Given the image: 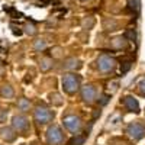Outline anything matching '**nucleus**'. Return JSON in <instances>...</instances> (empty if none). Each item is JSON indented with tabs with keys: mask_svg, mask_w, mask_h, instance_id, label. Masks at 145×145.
Wrapping results in <instances>:
<instances>
[{
	"mask_svg": "<svg viewBox=\"0 0 145 145\" xmlns=\"http://www.w3.org/2000/svg\"><path fill=\"white\" fill-rule=\"evenodd\" d=\"M80 2H89V0H80Z\"/></svg>",
	"mask_w": 145,
	"mask_h": 145,
	"instance_id": "nucleus-28",
	"label": "nucleus"
},
{
	"mask_svg": "<svg viewBox=\"0 0 145 145\" xmlns=\"http://www.w3.org/2000/svg\"><path fill=\"white\" fill-rule=\"evenodd\" d=\"M0 94H2V97H5V99H12V97L15 96L13 87H10L9 84H7V86L0 87Z\"/></svg>",
	"mask_w": 145,
	"mask_h": 145,
	"instance_id": "nucleus-11",
	"label": "nucleus"
},
{
	"mask_svg": "<svg viewBox=\"0 0 145 145\" xmlns=\"http://www.w3.org/2000/svg\"><path fill=\"white\" fill-rule=\"evenodd\" d=\"M33 118H35V120L39 125H45V123H48V122L52 120L54 112L50 110V109L45 107V106H38L35 109V112H33Z\"/></svg>",
	"mask_w": 145,
	"mask_h": 145,
	"instance_id": "nucleus-3",
	"label": "nucleus"
},
{
	"mask_svg": "<svg viewBox=\"0 0 145 145\" xmlns=\"http://www.w3.org/2000/svg\"><path fill=\"white\" fill-rule=\"evenodd\" d=\"M139 91H141L142 96H145V78H142L139 81Z\"/></svg>",
	"mask_w": 145,
	"mask_h": 145,
	"instance_id": "nucleus-26",
	"label": "nucleus"
},
{
	"mask_svg": "<svg viewBox=\"0 0 145 145\" xmlns=\"http://www.w3.org/2000/svg\"><path fill=\"white\" fill-rule=\"evenodd\" d=\"M126 134L134 139V141H139L141 138H144L145 135V128L138 123V122H134V123H129L128 128H126Z\"/></svg>",
	"mask_w": 145,
	"mask_h": 145,
	"instance_id": "nucleus-6",
	"label": "nucleus"
},
{
	"mask_svg": "<svg viewBox=\"0 0 145 145\" xmlns=\"http://www.w3.org/2000/svg\"><path fill=\"white\" fill-rule=\"evenodd\" d=\"M50 68H52V59H51V58H44V59H41V70H42V71H48Z\"/></svg>",
	"mask_w": 145,
	"mask_h": 145,
	"instance_id": "nucleus-17",
	"label": "nucleus"
},
{
	"mask_svg": "<svg viewBox=\"0 0 145 145\" xmlns=\"http://www.w3.org/2000/svg\"><path fill=\"white\" fill-rule=\"evenodd\" d=\"M46 142L50 145H61L64 142V134L59 126L52 125L46 131Z\"/></svg>",
	"mask_w": 145,
	"mask_h": 145,
	"instance_id": "nucleus-1",
	"label": "nucleus"
},
{
	"mask_svg": "<svg viewBox=\"0 0 145 145\" xmlns=\"http://www.w3.org/2000/svg\"><path fill=\"white\" fill-rule=\"evenodd\" d=\"M128 5H129V9L132 12H137L139 10V5H138V0H128Z\"/></svg>",
	"mask_w": 145,
	"mask_h": 145,
	"instance_id": "nucleus-20",
	"label": "nucleus"
},
{
	"mask_svg": "<svg viewBox=\"0 0 145 145\" xmlns=\"http://www.w3.org/2000/svg\"><path fill=\"white\" fill-rule=\"evenodd\" d=\"M118 28V23L113 20V19H110V20H105V29H107V31H115Z\"/></svg>",
	"mask_w": 145,
	"mask_h": 145,
	"instance_id": "nucleus-19",
	"label": "nucleus"
},
{
	"mask_svg": "<svg viewBox=\"0 0 145 145\" xmlns=\"http://www.w3.org/2000/svg\"><path fill=\"white\" fill-rule=\"evenodd\" d=\"M115 67H116V59L113 57L103 54L97 58V68L100 72H110L115 70Z\"/></svg>",
	"mask_w": 145,
	"mask_h": 145,
	"instance_id": "nucleus-4",
	"label": "nucleus"
},
{
	"mask_svg": "<svg viewBox=\"0 0 145 145\" xmlns=\"http://www.w3.org/2000/svg\"><path fill=\"white\" fill-rule=\"evenodd\" d=\"M107 100H109V96L103 94V96H102V100H100V105H102V106H103V105H106V103H107Z\"/></svg>",
	"mask_w": 145,
	"mask_h": 145,
	"instance_id": "nucleus-27",
	"label": "nucleus"
},
{
	"mask_svg": "<svg viewBox=\"0 0 145 145\" xmlns=\"http://www.w3.org/2000/svg\"><path fill=\"white\" fill-rule=\"evenodd\" d=\"M12 128L16 132H26L29 129V120L23 115H16L12 119Z\"/></svg>",
	"mask_w": 145,
	"mask_h": 145,
	"instance_id": "nucleus-7",
	"label": "nucleus"
},
{
	"mask_svg": "<svg viewBox=\"0 0 145 145\" xmlns=\"http://www.w3.org/2000/svg\"><path fill=\"white\" fill-rule=\"evenodd\" d=\"M0 138H2L5 142H13L16 139V131L12 126H6L0 129Z\"/></svg>",
	"mask_w": 145,
	"mask_h": 145,
	"instance_id": "nucleus-9",
	"label": "nucleus"
},
{
	"mask_svg": "<svg viewBox=\"0 0 145 145\" xmlns=\"http://www.w3.org/2000/svg\"><path fill=\"white\" fill-rule=\"evenodd\" d=\"M131 67H132V63H131V61H126V63H123L122 67H120V71H122V72H126V71H129Z\"/></svg>",
	"mask_w": 145,
	"mask_h": 145,
	"instance_id": "nucleus-25",
	"label": "nucleus"
},
{
	"mask_svg": "<svg viewBox=\"0 0 145 145\" xmlns=\"http://www.w3.org/2000/svg\"><path fill=\"white\" fill-rule=\"evenodd\" d=\"M93 25H94V19L93 18H87V19L83 20V28L84 29H90V28H93Z\"/></svg>",
	"mask_w": 145,
	"mask_h": 145,
	"instance_id": "nucleus-21",
	"label": "nucleus"
},
{
	"mask_svg": "<svg viewBox=\"0 0 145 145\" xmlns=\"http://www.w3.org/2000/svg\"><path fill=\"white\" fill-rule=\"evenodd\" d=\"M25 32L28 35H35L36 33V29H35V26L32 25V23H26V25H25Z\"/></svg>",
	"mask_w": 145,
	"mask_h": 145,
	"instance_id": "nucleus-22",
	"label": "nucleus"
},
{
	"mask_svg": "<svg viewBox=\"0 0 145 145\" xmlns=\"http://www.w3.org/2000/svg\"><path fill=\"white\" fill-rule=\"evenodd\" d=\"M50 102L55 106H61L63 105V99H61V96H59L58 93H52L50 94Z\"/></svg>",
	"mask_w": 145,
	"mask_h": 145,
	"instance_id": "nucleus-15",
	"label": "nucleus"
},
{
	"mask_svg": "<svg viewBox=\"0 0 145 145\" xmlns=\"http://www.w3.org/2000/svg\"><path fill=\"white\" fill-rule=\"evenodd\" d=\"M18 107H19V110H22V112H26V110H29L31 103H29V100H28V99L22 97V99H19V100H18Z\"/></svg>",
	"mask_w": 145,
	"mask_h": 145,
	"instance_id": "nucleus-13",
	"label": "nucleus"
},
{
	"mask_svg": "<svg viewBox=\"0 0 145 145\" xmlns=\"http://www.w3.org/2000/svg\"><path fill=\"white\" fill-rule=\"evenodd\" d=\"M33 48H35L36 51H44L45 48H46V41H44V39H38V41H35Z\"/></svg>",
	"mask_w": 145,
	"mask_h": 145,
	"instance_id": "nucleus-18",
	"label": "nucleus"
},
{
	"mask_svg": "<svg viewBox=\"0 0 145 145\" xmlns=\"http://www.w3.org/2000/svg\"><path fill=\"white\" fill-rule=\"evenodd\" d=\"M63 125L65 126V129H68L72 134H77L81 129V119L76 115H68L63 119Z\"/></svg>",
	"mask_w": 145,
	"mask_h": 145,
	"instance_id": "nucleus-5",
	"label": "nucleus"
},
{
	"mask_svg": "<svg viewBox=\"0 0 145 145\" xmlns=\"http://www.w3.org/2000/svg\"><path fill=\"white\" fill-rule=\"evenodd\" d=\"M63 87L67 93L74 94L80 89V77L76 74H65L63 77Z\"/></svg>",
	"mask_w": 145,
	"mask_h": 145,
	"instance_id": "nucleus-2",
	"label": "nucleus"
},
{
	"mask_svg": "<svg viewBox=\"0 0 145 145\" xmlns=\"http://www.w3.org/2000/svg\"><path fill=\"white\" fill-rule=\"evenodd\" d=\"M64 67L68 68V70H72V68H80L81 64H80L78 59H76V58H68V59H65Z\"/></svg>",
	"mask_w": 145,
	"mask_h": 145,
	"instance_id": "nucleus-12",
	"label": "nucleus"
},
{
	"mask_svg": "<svg viewBox=\"0 0 145 145\" xmlns=\"http://www.w3.org/2000/svg\"><path fill=\"white\" fill-rule=\"evenodd\" d=\"M7 119V109L0 107V122H6Z\"/></svg>",
	"mask_w": 145,
	"mask_h": 145,
	"instance_id": "nucleus-24",
	"label": "nucleus"
},
{
	"mask_svg": "<svg viewBox=\"0 0 145 145\" xmlns=\"http://www.w3.org/2000/svg\"><path fill=\"white\" fill-rule=\"evenodd\" d=\"M125 38H126V39H129V41H134V39L137 38L135 31H134V29H128V31H126V33H125Z\"/></svg>",
	"mask_w": 145,
	"mask_h": 145,
	"instance_id": "nucleus-23",
	"label": "nucleus"
},
{
	"mask_svg": "<svg viewBox=\"0 0 145 145\" xmlns=\"http://www.w3.org/2000/svg\"><path fill=\"white\" fill-rule=\"evenodd\" d=\"M84 141H86V138H84V137L77 135V137H74V138H71L67 145H84Z\"/></svg>",
	"mask_w": 145,
	"mask_h": 145,
	"instance_id": "nucleus-16",
	"label": "nucleus"
},
{
	"mask_svg": "<svg viewBox=\"0 0 145 145\" xmlns=\"http://www.w3.org/2000/svg\"><path fill=\"white\" fill-rule=\"evenodd\" d=\"M123 105L129 112H134V113L139 112V103H138L137 99L132 97V96H126V97L123 99Z\"/></svg>",
	"mask_w": 145,
	"mask_h": 145,
	"instance_id": "nucleus-10",
	"label": "nucleus"
},
{
	"mask_svg": "<svg viewBox=\"0 0 145 145\" xmlns=\"http://www.w3.org/2000/svg\"><path fill=\"white\" fill-rule=\"evenodd\" d=\"M113 46L118 48V50H120V48H125L126 46V38L125 36H119V38H115L113 39Z\"/></svg>",
	"mask_w": 145,
	"mask_h": 145,
	"instance_id": "nucleus-14",
	"label": "nucleus"
},
{
	"mask_svg": "<svg viewBox=\"0 0 145 145\" xmlns=\"http://www.w3.org/2000/svg\"><path fill=\"white\" fill-rule=\"evenodd\" d=\"M81 99L86 102V103H93L96 99V90L93 86H84L81 89Z\"/></svg>",
	"mask_w": 145,
	"mask_h": 145,
	"instance_id": "nucleus-8",
	"label": "nucleus"
}]
</instances>
